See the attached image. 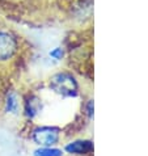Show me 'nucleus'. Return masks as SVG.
I'll list each match as a JSON object with an SVG mask.
<instances>
[{"label": "nucleus", "instance_id": "1", "mask_svg": "<svg viewBox=\"0 0 148 156\" xmlns=\"http://www.w3.org/2000/svg\"><path fill=\"white\" fill-rule=\"evenodd\" d=\"M50 87L56 93L66 97H72L77 94V83L75 77L67 72H60L54 75L50 80Z\"/></svg>", "mask_w": 148, "mask_h": 156}, {"label": "nucleus", "instance_id": "2", "mask_svg": "<svg viewBox=\"0 0 148 156\" xmlns=\"http://www.w3.org/2000/svg\"><path fill=\"white\" fill-rule=\"evenodd\" d=\"M33 139L40 146L51 147L59 139V130L55 127H38L33 133Z\"/></svg>", "mask_w": 148, "mask_h": 156}, {"label": "nucleus", "instance_id": "3", "mask_svg": "<svg viewBox=\"0 0 148 156\" xmlns=\"http://www.w3.org/2000/svg\"><path fill=\"white\" fill-rule=\"evenodd\" d=\"M17 50L16 38L8 32L0 30V60H7L13 57Z\"/></svg>", "mask_w": 148, "mask_h": 156}, {"label": "nucleus", "instance_id": "4", "mask_svg": "<svg viewBox=\"0 0 148 156\" xmlns=\"http://www.w3.org/2000/svg\"><path fill=\"white\" fill-rule=\"evenodd\" d=\"M93 150V143L90 140H76L66 146V151L68 154H86Z\"/></svg>", "mask_w": 148, "mask_h": 156}, {"label": "nucleus", "instance_id": "5", "mask_svg": "<svg viewBox=\"0 0 148 156\" xmlns=\"http://www.w3.org/2000/svg\"><path fill=\"white\" fill-rule=\"evenodd\" d=\"M34 156H62V151L51 148V147H43L34 152Z\"/></svg>", "mask_w": 148, "mask_h": 156}, {"label": "nucleus", "instance_id": "6", "mask_svg": "<svg viewBox=\"0 0 148 156\" xmlns=\"http://www.w3.org/2000/svg\"><path fill=\"white\" fill-rule=\"evenodd\" d=\"M17 106H19V102H17V98L13 93H11L7 98V109L12 112V113H16L17 110Z\"/></svg>", "mask_w": 148, "mask_h": 156}, {"label": "nucleus", "instance_id": "7", "mask_svg": "<svg viewBox=\"0 0 148 156\" xmlns=\"http://www.w3.org/2000/svg\"><path fill=\"white\" fill-rule=\"evenodd\" d=\"M50 57L54 58V59H56V60L62 59V57H63V50H62V47H55L54 50H51V51H50Z\"/></svg>", "mask_w": 148, "mask_h": 156}]
</instances>
